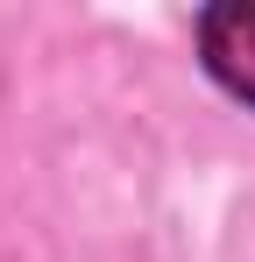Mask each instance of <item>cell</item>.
<instances>
[{
  "label": "cell",
  "instance_id": "obj_1",
  "mask_svg": "<svg viewBox=\"0 0 255 262\" xmlns=\"http://www.w3.org/2000/svg\"><path fill=\"white\" fill-rule=\"evenodd\" d=\"M199 50H206V71L234 99L255 106V0H227L199 14Z\"/></svg>",
  "mask_w": 255,
  "mask_h": 262
}]
</instances>
